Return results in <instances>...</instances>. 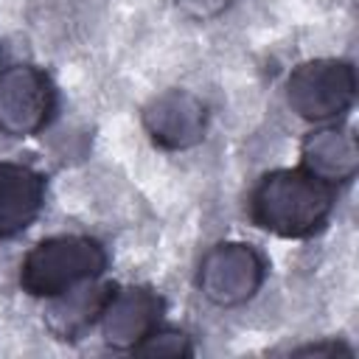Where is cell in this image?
<instances>
[{
	"instance_id": "6da1fadb",
	"label": "cell",
	"mask_w": 359,
	"mask_h": 359,
	"mask_svg": "<svg viewBox=\"0 0 359 359\" xmlns=\"http://www.w3.org/2000/svg\"><path fill=\"white\" fill-rule=\"evenodd\" d=\"M337 202V188L306 168H275L258 180L247 210L255 227L280 238H309L320 233Z\"/></svg>"
},
{
	"instance_id": "7a4b0ae2",
	"label": "cell",
	"mask_w": 359,
	"mask_h": 359,
	"mask_svg": "<svg viewBox=\"0 0 359 359\" xmlns=\"http://www.w3.org/2000/svg\"><path fill=\"white\" fill-rule=\"evenodd\" d=\"M109 264L107 247L93 236H50L28 250L20 266V286L48 300L84 280H95Z\"/></svg>"
},
{
	"instance_id": "3957f363",
	"label": "cell",
	"mask_w": 359,
	"mask_h": 359,
	"mask_svg": "<svg viewBox=\"0 0 359 359\" xmlns=\"http://www.w3.org/2000/svg\"><path fill=\"white\" fill-rule=\"evenodd\" d=\"M356 101V73L345 59L300 62L286 79L289 109L311 123H328L345 115Z\"/></svg>"
},
{
	"instance_id": "277c9868",
	"label": "cell",
	"mask_w": 359,
	"mask_h": 359,
	"mask_svg": "<svg viewBox=\"0 0 359 359\" xmlns=\"http://www.w3.org/2000/svg\"><path fill=\"white\" fill-rule=\"evenodd\" d=\"M266 280V258L247 241L213 244L196 269L199 294L222 309L252 300Z\"/></svg>"
},
{
	"instance_id": "5b68a950",
	"label": "cell",
	"mask_w": 359,
	"mask_h": 359,
	"mask_svg": "<svg viewBox=\"0 0 359 359\" xmlns=\"http://www.w3.org/2000/svg\"><path fill=\"white\" fill-rule=\"evenodd\" d=\"M56 112V87L36 65H11L0 73V132L31 137Z\"/></svg>"
},
{
	"instance_id": "8992f818",
	"label": "cell",
	"mask_w": 359,
	"mask_h": 359,
	"mask_svg": "<svg viewBox=\"0 0 359 359\" xmlns=\"http://www.w3.org/2000/svg\"><path fill=\"white\" fill-rule=\"evenodd\" d=\"M143 129L151 143L168 151H185L205 140L208 132V107L191 90H163L146 101L140 109Z\"/></svg>"
},
{
	"instance_id": "52a82bcc",
	"label": "cell",
	"mask_w": 359,
	"mask_h": 359,
	"mask_svg": "<svg viewBox=\"0 0 359 359\" xmlns=\"http://www.w3.org/2000/svg\"><path fill=\"white\" fill-rule=\"evenodd\" d=\"M163 317V297L149 286H112L98 325L104 342L115 351H135Z\"/></svg>"
},
{
	"instance_id": "ba28073f",
	"label": "cell",
	"mask_w": 359,
	"mask_h": 359,
	"mask_svg": "<svg viewBox=\"0 0 359 359\" xmlns=\"http://www.w3.org/2000/svg\"><path fill=\"white\" fill-rule=\"evenodd\" d=\"M45 174L25 163H0V238L28 230L45 208Z\"/></svg>"
},
{
	"instance_id": "9c48e42d",
	"label": "cell",
	"mask_w": 359,
	"mask_h": 359,
	"mask_svg": "<svg viewBox=\"0 0 359 359\" xmlns=\"http://www.w3.org/2000/svg\"><path fill=\"white\" fill-rule=\"evenodd\" d=\"M300 168L328 185H345L356 177L359 146L356 135L345 126H323L300 143Z\"/></svg>"
},
{
	"instance_id": "30bf717a",
	"label": "cell",
	"mask_w": 359,
	"mask_h": 359,
	"mask_svg": "<svg viewBox=\"0 0 359 359\" xmlns=\"http://www.w3.org/2000/svg\"><path fill=\"white\" fill-rule=\"evenodd\" d=\"M112 286H98L95 280H84L56 297H48L45 306V325L56 339L73 342L84 337L95 323L104 309V300Z\"/></svg>"
},
{
	"instance_id": "8fae6325",
	"label": "cell",
	"mask_w": 359,
	"mask_h": 359,
	"mask_svg": "<svg viewBox=\"0 0 359 359\" xmlns=\"http://www.w3.org/2000/svg\"><path fill=\"white\" fill-rule=\"evenodd\" d=\"M135 353H146V356H194V342L185 331L177 328H154L137 348Z\"/></svg>"
},
{
	"instance_id": "7c38bea8",
	"label": "cell",
	"mask_w": 359,
	"mask_h": 359,
	"mask_svg": "<svg viewBox=\"0 0 359 359\" xmlns=\"http://www.w3.org/2000/svg\"><path fill=\"white\" fill-rule=\"evenodd\" d=\"M177 8L194 20H213L230 8L233 0H174Z\"/></svg>"
}]
</instances>
